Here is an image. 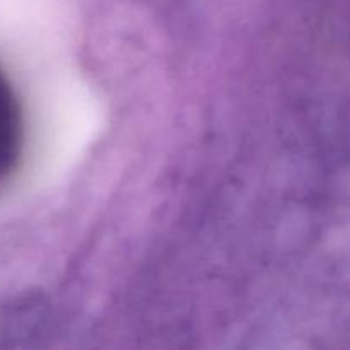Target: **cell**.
<instances>
[{"label": "cell", "mask_w": 350, "mask_h": 350, "mask_svg": "<svg viewBox=\"0 0 350 350\" xmlns=\"http://www.w3.org/2000/svg\"><path fill=\"white\" fill-rule=\"evenodd\" d=\"M21 149V116L5 79L0 75V178L9 173Z\"/></svg>", "instance_id": "cell-1"}]
</instances>
